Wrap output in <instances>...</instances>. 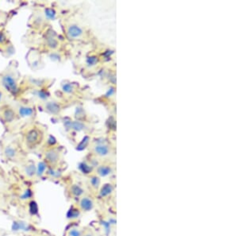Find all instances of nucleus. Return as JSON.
<instances>
[{
    "label": "nucleus",
    "instance_id": "1a4fd4ad",
    "mask_svg": "<svg viewBox=\"0 0 238 236\" xmlns=\"http://www.w3.org/2000/svg\"><path fill=\"white\" fill-rule=\"evenodd\" d=\"M95 153L99 156H106L109 154V148L105 145H98L95 147Z\"/></svg>",
    "mask_w": 238,
    "mask_h": 236
},
{
    "label": "nucleus",
    "instance_id": "c756f323",
    "mask_svg": "<svg viewBox=\"0 0 238 236\" xmlns=\"http://www.w3.org/2000/svg\"><path fill=\"white\" fill-rule=\"evenodd\" d=\"M2 93L0 92V102H1V99H2Z\"/></svg>",
    "mask_w": 238,
    "mask_h": 236
},
{
    "label": "nucleus",
    "instance_id": "dca6fc26",
    "mask_svg": "<svg viewBox=\"0 0 238 236\" xmlns=\"http://www.w3.org/2000/svg\"><path fill=\"white\" fill-rule=\"evenodd\" d=\"M25 172H26V175L29 177H32L36 174L37 173V167L35 166L33 164H31V165H28L26 168H25Z\"/></svg>",
    "mask_w": 238,
    "mask_h": 236
},
{
    "label": "nucleus",
    "instance_id": "412c9836",
    "mask_svg": "<svg viewBox=\"0 0 238 236\" xmlns=\"http://www.w3.org/2000/svg\"><path fill=\"white\" fill-rule=\"evenodd\" d=\"M33 195V192H32L31 189H27L26 191H25V192H23V194H22V196H20V198L22 199H30V198H32Z\"/></svg>",
    "mask_w": 238,
    "mask_h": 236
},
{
    "label": "nucleus",
    "instance_id": "f8f14e48",
    "mask_svg": "<svg viewBox=\"0 0 238 236\" xmlns=\"http://www.w3.org/2000/svg\"><path fill=\"white\" fill-rule=\"evenodd\" d=\"M4 154L7 158H14V157L16 156L17 154V151L16 149L14 148L13 146H6L5 148V150H4Z\"/></svg>",
    "mask_w": 238,
    "mask_h": 236
},
{
    "label": "nucleus",
    "instance_id": "4468645a",
    "mask_svg": "<svg viewBox=\"0 0 238 236\" xmlns=\"http://www.w3.org/2000/svg\"><path fill=\"white\" fill-rule=\"evenodd\" d=\"M45 108L53 114L57 113V112L59 111V110H60L59 105L54 102H50L49 103H47V105L45 106Z\"/></svg>",
    "mask_w": 238,
    "mask_h": 236
},
{
    "label": "nucleus",
    "instance_id": "bb28decb",
    "mask_svg": "<svg viewBox=\"0 0 238 236\" xmlns=\"http://www.w3.org/2000/svg\"><path fill=\"white\" fill-rule=\"evenodd\" d=\"M48 174L52 177H59V175H60V174L58 173V172H56L55 170H53V168H50V169L48 170Z\"/></svg>",
    "mask_w": 238,
    "mask_h": 236
},
{
    "label": "nucleus",
    "instance_id": "7c9ffc66",
    "mask_svg": "<svg viewBox=\"0 0 238 236\" xmlns=\"http://www.w3.org/2000/svg\"><path fill=\"white\" fill-rule=\"evenodd\" d=\"M84 236H92V235L91 234H86V235H84Z\"/></svg>",
    "mask_w": 238,
    "mask_h": 236
},
{
    "label": "nucleus",
    "instance_id": "f03ea898",
    "mask_svg": "<svg viewBox=\"0 0 238 236\" xmlns=\"http://www.w3.org/2000/svg\"><path fill=\"white\" fill-rule=\"evenodd\" d=\"M2 84L6 89L11 91V92H15L18 88L16 80L14 78L13 76L10 75V74H6L5 76H3V77H2Z\"/></svg>",
    "mask_w": 238,
    "mask_h": 236
},
{
    "label": "nucleus",
    "instance_id": "393cba45",
    "mask_svg": "<svg viewBox=\"0 0 238 236\" xmlns=\"http://www.w3.org/2000/svg\"><path fill=\"white\" fill-rule=\"evenodd\" d=\"M83 124H82L81 123H79V122H74L73 123H72V127H73V129H75V130H81L83 129Z\"/></svg>",
    "mask_w": 238,
    "mask_h": 236
},
{
    "label": "nucleus",
    "instance_id": "6ab92c4d",
    "mask_svg": "<svg viewBox=\"0 0 238 236\" xmlns=\"http://www.w3.org/2000/svg\"><path fill=\"white\" fill-rule=\"evenodd\" d=\"M98 173L101 177H106L110 173V168L107 166H101L98 168Z\"/></svg>",
    "mask_w": 238,
    "mask_h": 236
},
{
    "label": "nucleus",
    "instance_id": "5701e85b",
    "mask_svg": "<svg viewBox=\"0 0 238 236\" xmlns=\"http://www.w3.org/2000/svg\"><path fill=\"white\" fill-rule=\"evenodd\" d=\"M91 185L94 188L97 189L99 184H100V180L97 177H93L91 178Z\"/></svg>",
    "mask_w": 238,
    "mask_h": 236
},
{
    "label": "nucleus",
    "instance_id": "c85d7f7f",
    "mask_svg": "<svg viewBox=\"0 0 238 236\" xmlns=\"http://www.w3.org/2000/svg\"><path fill=\"white\" fill-rule=\"evenodd\" d=\"M103 225L104 226L105 228L106 229V231H108L109 228H110V223H106V222L103 221Z\"/></svg>",
    "mask_w": 238,
    "mask_h": 236
},
{
    "label": "nucleus",
    "instance_id": "f3484780",
    "mask_svg": "<svg viewBox=\"0 0 238 236\" xmlns=\"http://www.w3.org/2000/svg\"><path fill=\"white\" fill-rule=\"evenodd\" d=\"M71 192L75 196H80L83 193L84 191H83V189L80 186H79V185H74L71 186Z\"/></svg>",
    "mask_w": 238,
    "mask_h": 236
},
{
    "label": "nucleus",
    "instance_id": "9b49d317",
    "mask_svg": "<svg viewBox=\"0 0 238 236\" xmlns=\"http://www.w3.org/2000/svg\"><path fill=\"white\" fill-rule=\"evenodd\" d=\"M29 211L32 216H37L39 212V208L37 203L35 200H31L29 203Z\"/></svg>",
    "mask_w": 238,
    "mask_h": 236
},
{
    "label": "nucleus",
    "instance_id": "a878e982",
    "mask_svg": "<svg viewBox=\"0 0 238 236\" xmlns=\"http://www.w3.org/2000/svg\"><path fill=\"white\" fill-rule=\"evenodd\" d=\"M63 89L65 92L67 93H71L72 92V90H73V88L71 86V84H65L64 87H63Z\"/></svg>",
    "mask_w": 238,
    "mask_h": 236
},
{
    "label": "nucleus",
    "instance_id": "0eeeda50",
    "mask_svg": "<svg viewBox=\"0 0 238 236\" xmlns=\"http://www.w3.org/2000/svg\"><path fill=\"white\" fill-rule=\"evenodd\" d=\"M29 226L27 225L26 223L20 221H14L12 225H11V229L14 231H18L20 230H23V231H29Z\"/></svg>",
    "mask_w": 238,
    "mask_h": 236
},
{
    "label": "nucleus",
    "instance_id": "9d476101",
    "mask_svg": "<svg viewBox=\"0 0 238 236\" xmlns=\"http://www.w3.org/2000/svg\"><path fill=\"white\" fill-rule=\"evenodd\" d=\"M113 190H114V188H113V186L110 184H106L101 189L100 196H103V197L107 196L113 192Z\"/></svg>",
    "mask_w": 238,
    "mask_h": 236
},
{
    "label": "nucleus",
    "instance_id": "6e6552de",
    "mask_svg": "<svg viewBox=\"0 0 238 236\" xmlns=\"http://www.w3.org/2000/svg\"><path fill=\"white\" fill-rule=\"evenodd\" d=\"M33 109L29 107L22 106L20 107L19 109V116L22 117H31L33 115Z\"/></svg>",
    "mask_w": 238,
    "mask_h": 236
},
{
    "label": "nucleus",
    "instance_id": "b1692460",
    "mask_svg": "<svg viewBox=\"0 0 238 236\" xmlns=\"http://www.w3.org/2000/svg\"><path fill=\"white\" fill-rule=\"evenodd\" d=\"M87 144H88V138H86L83 139L82 142H81L80 144L79 145V146L77 147V150H83V149L86 148V146H87Z\"/></svg>",
    "mask_w": 238,
    "mask_h": 236
},
{
    "label": "nucleus",
    "instance_id": "a211bd4d",
    "mask_svg": "<svg viewBox=\"0 0 238 236\" xmlns=\"http://www.w3.org/2000/svg\"><path fill=\"white\" fill-rule=\"evenodd\" d=\"M79 169L81 170V172H82L83 173H85V174L90 173L92 171L91 167L90 165H87L85 162L80 163V164H79Z\"/></svg>",
    "mask_w": 238,
    "mask_h": 236
},
{
    "label": "nucleus",
    "instance_id": "2eb2a0df",
    "mask_svg": "<svg viewBox=\"0 0 238 236\" xmlns=\"http://www.w3.org/2000/svg\"><path fill=\"white\" fill-rule=\"evenodd\" d=\"M46 168H47V165H46L44 161H40V162L37 164V174L38 177H41L43 174L45 173V172Z\"/></svg>",
    "mask_w": 238,
    "mask_h": 236
},
{
    "label": "nucleus",
    "instance_id": "f257e3e1",
    "mask_svg": "<svg viewBox=\"0 0 238 236\" xmlns=\"http://www.w3.org/2000/svg\"><path fill=\"white\" fill-rule=\"evenodd\" d=\"M42 138V133L39 129L33 128L27 132L26 135V142L29 146H35L38 144Z\"/></svg>",
    "mask_w": 238,
    "mask_h": 236
},
{
    "label": "nucleus",
    "instance_id": "7ed1b4c3",
    "mask_svg": "<svg viewBox=\"0 0 238 236\" xmlns=\"http://www.w3.org/2000/svg\"><path fill=\"white\" fill-rule=\"evenodd\" d=\"M45 157L46 161L51 164H54L59 160V154L55 150H49L45 154Z\"/></svg>",
    "mask_w": 238,
    "mask_h": 236
},
{
    "label": "nucleus",
    "instance_id": "39448f33",
    "mask_svg": "<svg viewBox=\"0 0 238 236\" xmlns=\"http://www.w3.org/2000/svg\"><path fill=\"white\" fill-rule=\"evenodd\" d=\"M2 117L6 123H11L15 119V112L11 108H6L2 111Z\"/></svg>",
    "mask_w": 238,
    "mask_h": 236
},
{
    "label": "nucleus",
    "instance_id": "ddd939ff",
    "mask_svg": "<svg viewBox=\"0 0 238 236\" xmlns=\"http://www.w3.org/2000/svg\"><path fill=\"white\" fill-rule=\"evenodd\" d=\"M80 215L79 211L74 207H71L67 212V218L68 219H76Z\"/></svg>",
    "mask_w": 238,
    "mask_h": 236
},
{
    "label": "nucleus",
    "instance_id": "20e7f679",
    "mask_svg": "<svg viewBox=\"0 0 238 236\" xmlns=\"http://www.w3.org/2000/svg\"><path fill=\"white\" fill-rule=\"evenodd\" d=\"M68 33L69 37H72V38H76V37H79L82 35L83 30L77 25H71L68 27Z\"/></svg>",
    "mask_w": 238,
    "mask_h": 236
},
{
    "label": "nucleus",
    "instance_id": "aec40b11",
    "mask_svg": "<svg viewBox=\"0 0 238 236\" xmlns=\"http://www.w3.org/2000/svg\"><path fill=\"white\" fill-rule=\"evenodd\" d=\"M47 45L51 49H56L58 46V42L54 37H49L47 38Z\"/></svg>",
    "mask_w": 238,
    "mask_h": 236
},
{
    "label": "nucleus",
    "instance_id": "cd10ccee",
    "mask_svg": "<svg viewBox=\"0 0 238 236\" xmlns=\"http://www.w3.org/2000/svg\"><path fill=\"white\" fill-rule=\"evenodd\" d=\"M69 234L71 236H80V232L76 229H72L70 231Z\"/></svg>",
    "mask_w": 238,
    "mask_h": 236
},
{
    "label": "nucleus",
    "instance_id": "4be33fe9",
    "mask_svg": "<svg viewBox=\"0 0 238 236\" xmlns=\"http://www.w3.org/2000/svg\"><path fill=\"white\" fill-rule=\"evenodd\" d=\"M45 16L47 17L49 19H54L56 16V12L53 11V9H46L45 11Z\"/></svg>",
    "mask_w": 238,
    "mask_h": 236
},
{
    "label": "nucleus",
    "instance_id": "423d86ee",
    "mask_svg": "<svg viewBox=\"0 0 238 236\" xmlns=\"http://www.w3.org/2000/svg\"><path fill=\"white\" fill-rule=\"evenodd\" d=\"M79 205H80L81 208H82L83 211H86V212L91 211L94 207L93 201H92L90 198H88V197L83 198V199L80 200Z\"/></svg>",
    "mask_w": 238,
    "mask_h": 236
}]
</instances>
